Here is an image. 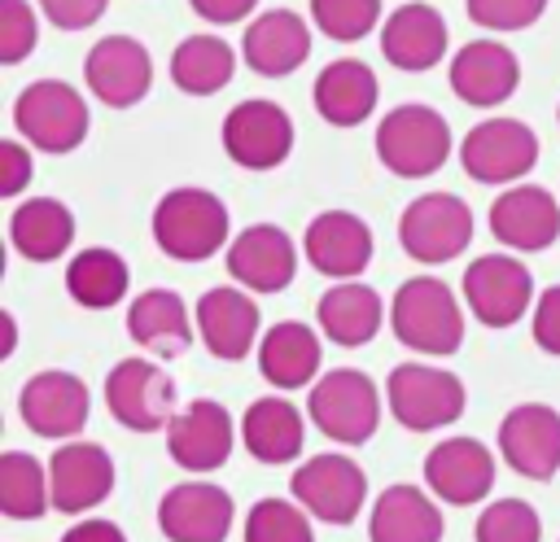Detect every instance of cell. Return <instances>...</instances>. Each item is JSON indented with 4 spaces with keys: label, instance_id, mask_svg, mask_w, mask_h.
I'll list each match as a JSON object with an SVG mask.
<instances>
[{
    "label": "cell",
    "instance_id": "8fae6325",
    "mask_svg": "<svg viewBox=\"0 0 560 542\" xmlns=\"http://www.w3.org/2000/svg\"><path fill=\"white\" fill-rule=\"evenodd\" d=\"M223 153L245 170H271L293 153V118L284 105L249 96L223 114Z\"/></svg>",
    "mask_w": 560,
    "mask_h": 542
},
{
    "label": "cell",
    "instance_id": "ffe728a7",
    "mask_svg": "<svg viewBox=\"0 0 560 542\" xmlns=\"http://www.w3.org/2000/svg\"><path fill=\"white\" fill-rule=\"evenodd\" d=\"M490 236L512 254H542L560 236V201L542 184H512L490 201Z\"/></svg>",
    "mask_w": 560,
    "mask_h": 542
},
{
    "label": "cell",
    "instance_id": "74e56055",
    "mask_svg": "<svg viewBox=\"0 0 560 542\" xmlns=\"http://www.w3.org/2000/svg\"><path fill=\"white\" fill-rule=\"evenodd\" d=\"M477 542H542V520L525 498H494L472 525Z\"/></svg>",
    "mask_w": 560,
    "mask_h": 542
},
{
    "label": "cell",
    "instance_id": "9a60e30c",
    "mask_svg": "<svg viewBox=\"0 0 560 542\" xmlns=\"http://www.w3.org/2000/svg\"><path fill=\"white\" fill-rule=\"evenodd\" d=\"M197 315V341L210 350V358L219 363H241L249 350H258V328H262V310L254 302L249 288L241 284H219L206 288L192 306Z\"/></svg>",
    "mask_w": 560,
    "mask_h": 542
},
{
    "label": "cell",
    "instance_id": "484cf974",
    "mask_svg": "<svg viewBox=\"0 0 560 542\" xmlns=\"http://www.w3.org/2000/svg\"><path fill=\"white\" fill-rule=\"evenodd\" d=\"M127 337L153 358H179L197 337V315L175 288H144L127 306Z\"/></svg>",
    "mask_w": 560,
    "mask_h": 542
},
{
    "label": "cell",
    "instance_id": "4fadbf2b",
    "mask_svg": "<svg viewBox=\"0 0 560 542\" xmlns=\"http://www.w3.org/2000/svg\"><path fill=\"white\" fill-rule=\"evenodd\" d=\"M18 411H22V424H26L35 437L74 441V437L88 428L92 393H88V385H83L74 372L48 367V372H35V376L22 385Z\"/></svg>",
    "mask_w": 560,
    "mask_h": 542
},
{
    "label": "cell",
    "instance_id": "7c38bea8",
    "mask_svg": "<svg viewBox=\"0 0 560 542\" xmlns=\"http://www.w3.org/2000/svg\"><path fill=\"white\" fill-rule=\"evenodd\" d=\"M293 503H302L315 520L324 525H350L363 503H368V472L350 459V455H315L306 463H298L293 481H289Z\"/></svg>",
    "mask_w": 560,
    "mask_h": 542
},
{
    "label": "cell",
    "instance_id": "e575fe53",
    "mask_svg": "<svg viewBox=\"0 0 560 542\" xmlns=\"http://www.w3.org/2000/svg\"><path fill=\"white\" fill-rule=\"evenodd\" d=\"M66 293L83 310H109L131 293V267L109 245H88L66 262Z\"/></svg>",
    "mask_w": 560,
    "mask_h": 542
},
{
    "label": "cell",
    "instance_id": "4dcf8cb0",
    "mask_svg": "<svg viewBox=\"0 0 560 542\" xmlns=\"http://www.w3.org/2000/svg\"><path fill=\"white\" fill-rule=\"evenodd\" d=\"M442 511L420 485H385L368 516L372 542H442Z\"/></svg>",
    "mask_w": 560,
    "mask_h": 542
},
{
    "label": "cell",
    "instance_id": "6da1fadb",
    "mask_svg": "<svg viewBox=\"0 0 560 542\" xmlns=\"http://www.w3.org/2000/svg\"><path fill=\"white\" fill-rule=\"evenodd\" d=\"M153 245L175 262H206L232 245V214L228 205L197 184H179L158 197L149 219Z\"/></svg>",
    "mask_w": 560,
    "mask_h": 542
},
{
    "label": "cell",
    "instance_id": "d590c367",
    "mask_svg": "<svg viewBox=\"0 0 560 542\" xmlns=\"http://www.w3.org/2000/svg\"><path fill=\"white\" fill-rule=\"evenodd\" d=\"M52 507L48 468L26 450L0 455V511L9 520H39Z\"/></svg>",
    "mask_w": 560,
    "mask_h": 542
},
{
    "label": "cell",
    "instance_id": "8d00e7d4",
    "mask_svg": "<svg viewBox=\"0 0 560 542\" xmlns=\"http://www.w3.org/2000/svg\"><path fill=\"white\" fill-rule=\"evenodd\" d=\"M245 542H315L311 511L293 498H258L245 511Z\"/></svg>",
    "mask_w": 560,
    "mask_h": 542
},
{
    "label": "cell",
    "instance_id": "4316f807",
    "mask_svg": "<svg viewBox=\"0 0 560 542\" xmlns=\"http://www.w3.org/2000/svg\"><path fill=\"white\" fill-rule=\"evenodd\" d=\"M241 57L262 79H284L311 57V26L293 9H267L245 26Z\"/></svg>",
    "mask_w": 560,
    "mask_h": 542
},
{
    "label": "cell",
    "instance_id": "ac0fdd59",
    "mask_svg": "<svg viewBox=\"0 0 560 542\" xmlns=\"http://www.w3.org/2000/svg\"><path fill=\"white\" fill-rule=\"evenodd\" d=\"M302 254L319 275L337 284V280H359L372 267L376 240L354 210H319L302 232Z\"/></svg>",
    "mask_w": 560,
    "mask_h": 542
},
{
    "label": "cell",
    "instance_id": "7dc6e473",
    "mask_svg": "<svg viewBox=\"0 0 560 542\" xmlns=\"http://www.w3.org/2000/svg\"><path fill=\"white\" fill-rule=\"evenodd\" d=\"M18 345V319L9 310H0V358H9Z\"/></svg>",
    "mask_w": 560,
    "mask_h": 542
},
{
    "label": "cell",
    "instance_id": "83f0119b",
    "mask_svg": "<svg viewBox=\"0 0 560 542\" xmlns=\"http://www.w3.org/2000/svg\"><path fill=\"white\" fill-rule=\"evenodd\" d=\"M376 96H381L376 70L368 61H354V57L328 61L315 74V87H311L315 114L328 127H359V122H368L376 114Z\"/></svg>",
    "mask_w": 560,
    "mask_h": 542
},
{
    "label": "cell",
    "instance_id": "2e32d148",
    "mask_svg": "<svg viewBox=\"0 0 560 542\" xmlns=\"http://www.w3.org/2000/svg\"><path fill=\"white\" fill-rule=\"evenodd\" d=\"M232 446H236V420L214 398L184 402L171 415V424H166V455L184 472H214V468H223Z\"/></svg>",
    "mask_w": 560,
    "mask_h": 542
},
{
    "label": "cell",
    "instance_id": "f546056e",
    "mask_svg": "<svg viewBox=\"0 0 560 542\" xmlns=\"http://www.w3.org/2000/svg\"><path fill=\"white\" fill-rule=\"evenodd\" d=\"M315 319H319L324 341H332L341 350H359V345H368L381 332L385 302L363 280H337L332 288H324V297L315 306Z\"/></svg>",
    "mask_w": 560,
    "mask_h": 542
},
{
    "label": "cell",
    "instance_id": "7402d4cb",
    "mask_svg": "<svg viewBox=\"0 0 560 542\" xmlns=\"http://www.w3.org/2000/svg\"><path fill=\"white\" fill-rule=\"evenodd\" d=\"M48 490H52V511L61 516H83L101 507L114 494V459L96 441H61L48 459Z\"/></svg>",
    "mask_w": 560,
    "mask_h": 542
},
{
    "label": "cell",
    "instance_id": "f6af8a7d",
    "mask_svg": "<svg viewBox=\"0 0 560 542\" xmlns=\"http://www.w3.org/2000/svg\"><path fill=\"white\" fill-rule=\"evenodd\" d=\"M188 9L210 26H232V22H245L258 9V0H188Z\"/></svg>",
    "mask_w": 560,
    "mask_h": 542
},
{
    "label": "cell",
    "instance_id": "52a82bcc",
    "mask_svg": "<svg viewBox=\"0 0 560 542\" xmlns=\"http://www.w3.org/2000/svg\"><path fill=\"white\" fill-rule=\"evenodd\" d=\"M538 131L521 118H481L477 127H468V136L459 140V166L468 179L477 184H494V188H512L521 184L534 166H538Z\"/></svg>",
    "mask_w": 560,
    "mask_h": 542
},
{
    "label": "cell",
    "instance_id": "bcb514c9",
    "mask_svg": "<svg viewBox=\"0 0 560 542\" xmlns=\"http://www.w3.org/2000/svg\"><path fill=\"white\" fill-rule=\"evenodd\" d=\"M61 542H127V533L114 520H105V516H88V520L70 525L61 533Z\"/></svg>",
    "mask_w": 560,
    "mask_h": 542
},
{
    "label": "cell",
    "instance_id": "c3c4849f",
    "mask_svg": "<svg viewBox=\"0 0 560 542\" xmlns=\"http://www.w3.org/2000/svg\"><path fill=\"white\" fill-rule=\"evenodd\" d=\"M556 118H560V109H556Z\"/></svg>",
    "mask_w": 560,
    "mask_h": 542
},
{
    "label": "cell",
    "instance_id": "44dd1931",
    "mask_svg": "<svg viewBox=\"0 0 560 542\" xmlns=\"http://www.w3.org/2000/svg\"><path fill=\"white\" fill-rule=\"evenodd\" d=\"M499 455L525 481H551L560 472V411L547 402H521L499 420Z\"/></svg>",
    "mask_w": 560,
    "mask_h": 542
},
{
    "label": "cell",
    "instance_id": "8992f818",
    "mask_svg": "<svg viewBox=\"0 0 560 542\" xmlns=\"http://www.w3.org/2000/svg\"><path fill=\"white\" fill-rule=\"evenodd\" d=\"M385 406L389 415L411 433H438L455 424L468 406V389L455 372L429 367V363H398L385 380Z\"/></svg>",
    "mask_w": 560,
    "mask_h": 542
},
{
    "label": "cell",
    "instance_id": "836d02e7",
    "mask_svg": "<svg viewBox=\"0 0 560 542\" xmlns=\"http://www.w3.org/2000/svg\"><path fill=\"white\" fill-rule=\"evenodd\" d=\"M232 74H236V48L214 31L184 35L171 48V83L184 96H214L232 83Z\"/></svg>",
    "mask_w": 560,
    "mask_h": 542
},
{
    "label": "cell",
    "instance_id": "1f68e13d",
    "mask_svg": "<svg viewBox=\"0 0 560 542\" xmlns=\"http://www.w3.org/2000/svg\"><path fill=\"white\" fill-rule=\"evenodd\" d=\"M241 441L258 463H293L306 446V420L289 398L262 393L241 415Z\"/></svg>",
    "mask_w": 560,
    "mask_h": 542
},
{
    "label": "cell",
    "instance_id": "b9f144b4",
    "mask_svg": "<svg viewBox=\"0 0 560 542\" xmlns=\"http://www.w3.org/2000/svg\"><path fill=\"white\" fill-rule=\"evenodd\" d=\"M529 337L542 354H556L560 358V284L542 288L534 310H529Z\"/></svg>",
    "mask_w": 560,
    "mask_h": 542
},
{
    "label": "cell",
    "instance_id": "e0dca14e",
    "mask_svg": "<svg viewBox=\"0 0 560 542\" xmlns=\"http://www.w3.org/2000/svg\"><path fill=\"white\" fill-rule=\"evenodd\" d=\"M236 503L214 481H179L158 503V529L166 542H228Z\"/></svg>",
    "mask_w": 560,
    "mask_h": 542
},
{
    "label": "cell",
    "instance_id": "f35d334b",
    "mask_svg": "<svg viewBox=\"0 0 560 542\" xmlns=\"http://www.w3.org/2000/svg\"><path fill=\"white\" fill-rule=\"evenodd\" d=\"M311 22L337 44H354L381 26V0H311Z\"/></svg>",
    "mask_w": 560,
    "mask_h": 542
},
{
    "label": "cell",
    "instance_id": "cb8c5ba5",
    "mask_svg": "<svg viewBox=\"0 0 560 542\" xmlns=\"http://www.w3.org/2000/svg\"><path fill=\"white\" fill-rule=\"evenodd\" d=\"M424 485L451 507H472L494 490V455L477 437H446L424 455Z\"/></svg>",
    "mask_w": 560,
    "mask_h": 542
},
{
    "label": "cell",
    "instance_id": "d6a6232c",
    "mask_svg": "<svg viewBox=\"0 0 560 542\" xmlns=\"http://www.w3.org/2000/svg\"><path fill=\"white\" fill-rule=\"evenodd\" d=\"M74 240V214L57 197H31L18 201L9 214V245L26 262H57L70 254Z\"/></svg>",
    "mask_w": 560,
    "mask_h": 542
},
{
    "label": "cell",
    "instance_id": "9c48e42d",
    "mask_svg": "<svg viewBox=\"0 0 560 542\" xmlns=\"http://www.w3.org/2000/svg\"><path fill=\"white\" fill-rule=\"evenodd\" d=\"M459 297H464L468 315L477 323H486V328H512L538 302L534 271L516 254H481V258H472L464 280H459Z\"/></svg>",
    "mask_w": 560,
    "mask_h": 542
},
{
    "label": "cell",
    "instance_id": "3957f363",
    "mask_svg": "<svg viewBox=\"0 0 560 542\" xmlns=\"http://www.w3.org/2000/svg\"><path fill=\"white\" fill-rule=\"evenodd\" d=\"M376 157L389 175L398 179H424L433 170L446 166L455 140H451V122L420 101L394 105L381 122H376Z\"/></svg>",
    "mask_w": 560,
    "mask_h": 542
},
{
    "label": "cell",
    "instance_id": "7bdbcfd3",
    "mask_svg": "<svg viewBox=\"0 0 560 542\" xmlns=\"http://www.w3.org/2000/svg\"><path fill=\"white\" fill-rule=\"evenodd\" d=\"M109 0H39V13L57 26V31H88L105 17Z\"/></svg>",
    "mask_w": 560,
    "mask_h": 542
},
{
    "label": "cell",
    "instance_id": "5b68a950",
    "mask_svg": "<svg viewBox=\"0 0 560 542\" xmlns=\"http://www.w3.org/2000/svg\"><path fill=\"white\" fill-rule=\"evenodd\" d=\"M306 415L328 441L363 446V441H372V433L381 424V389L359 367H332L311 385Z\"/></svg>",
    "mask_w": 560,
    "mask_h": 542
},
{
    "label": "cell",
    "instance_id": "ba28073f",
    "mask_svg": "<svg viewBox=\"0 0 560 542\" xmlns=\"http://www.w3.org/2000/svg\"><path fill=\"white\" fill-rule=\"evenodd\" d=\"M472 240V210L455 192H420L398 214V245L420 267L455 262Z\"/></svg>",
    "mask_w": 560,
    "mask_h": 542
},
{
    "label": "cell",
    "instance_id": "ab89813d",
    "mask_svg": "<svg viewBox=\"0 0 560 542\" xmlns=\"http://www.w3.org/2000/svg\"><path fill=\"white\" fill-rule=\"evenodd\" d=\"M39 44V17L31 0H0V66H22Z\"/></svg>",
    "mask_w": 560,
    "mask_h": 542
},
{
    "label": "cell",
    "instance_id": "5bb4252c",
    "mask_svg": "<svg viewBox=\"0 0 560 542\" xmlns=\"http://www.w3.org/2000/svg\"><path fill=\"white\" fill-rule=\"evenodd\" d=\"M83 83L105 109H131L153 87V57L136 35H105L83 57Z\"/></svg>",
    "mask_w": 560,
    "mask_h": 542
},
{
    "label": "cell",
    "instance_id": "ee69618b",
    "mask_svg": "<svg viewBox=\"0 0 560 542\" xmlns=\"http://www.w3.org/2000/svg\"><path fill=\"white\" fill-rule=\"evenodd\" d=\"M31 144L26 140H0V197H18L26 184H31Z\"/></svg>",
    "mask_w": 560,
    "mask_h": 542
},
{
    "label": "cell",
    "instance_id": "d6986e66",
    "mask_svg": "<svg viewBox=\"0 0 560 542\" xmlns=\"http://www.w3.org/2000/svg\"><path fill=\"white\" fill-rule=\"evenodd\" d=\"M228 275L249 293H280L298 275V245L280 223H249L223 249Z\"/></svg>",
    "mask_w": 560,
    "mask_h": 542
},
{
    "label": "cell",
    "instance_id": "603a6c76",
    "mask_svg": "<svg viewBox=\"0 0 560 542\" xmlns=\"http://www.w3.org/2000/svg\"><path fill=\"white\" fill-rule=\"evenodd\" d=\"M446 79H451V92L464 105L494 109V105H503V101L516 96V87H521V61H516V52L508 44H499V39L486 35V39H468V44L455 48Z\"/></svg>",
    "mask_w": 560,
    "mask_h": 542
},
{
    "label": "cell",
    "instance_id": "d4e9b609",
    "mask_svg": "<svg viewBox=\"0 0 560 542\" xmlns=\"http://www.w3.org/2000/svg\"><path fill=\"white\" fill-rule=\"evenodd\" d=\"M446 17L429 4V0H407L398 4L385 26H381V52L394 70H407V74H424L433 70L442 57H446Z\"/></svg>",
    "mask_w": 560,
    "mask_h": 542
},
{
    "label": "cell",
    "instance_id": "30bf717a",
    "mask_svg": "<svg viewBox=\"0 0 560 542\" xmlns=\"http://www.w3.org/2000/svg\"><path fill=\"white\" fill-rule=\"evenodd\" d=\"M105 406L131 433H166L175 406V380L153 358H118L105 376Z\"/></svg>",
    "mask_w": 560,
    "mask_h": 542
},
{
    "label": "cell",
    "instance_id": "7a4b0ae2",
    "mask_svg": "<svg viewBox=\"0 0 560 542\" xmlns=\"http://www.w3.org/2000/svg\"><path fill=\"white\" fill-rule=\"evenodd\" d=\"M464 297L438 275H411L394 288L389 302V332L398 345L416 354L446 358L464 345Z\"/></svg>",
    "mask_w": 560,
    "mask_h": 542
},
{
    "label": "cell",
    "instance_id": "f1b7e54d",
    "mask_svg": "<svg viewBox=\"0 0 560 542\" xmlns=\"http://www.w3.org/2000/svg\"><path fill=\"white\" fill-rule=\"evenodd\" d=\"M324 332H315L302 319H280L262 332L258 341V372L267 385L276 389H306L319 380V363H324Z\"/></svg>",
    "mask_w": 560,
    "mask_h": 542
},
{
    "label": "cell",
    "instance_id": "60d3db41",
    "mask_svg": "<svg viewBox=\"0 0 560 542\" xmlns=\"http://www.w3.org/2000/svg\"><path fill=\"white\" fill-rule=\"evenodd\" d=\"M472 26H486V31H525L534 26L542 13H547V0H464Z\"/></svg>",
    "mask_w": 560,
    "mask_h": 542
},
{
    "label": "cell",
    "instance_id": "277c9868",
    "mask_svg": "<svg viewBox=\"0 0 560 542\" xmlns=\"http://www.w3.org/2000/svg\"><path fill=\"white\" fill-rule=\"evenodd\" d=\"M13 127L35 153L61 157L88 140L92 109H88L83 92L70 87L66 79H35L13 101Z\"/></svg>",
    "mask_w": 560,
    "mask_h": 542
}]
</instances>
